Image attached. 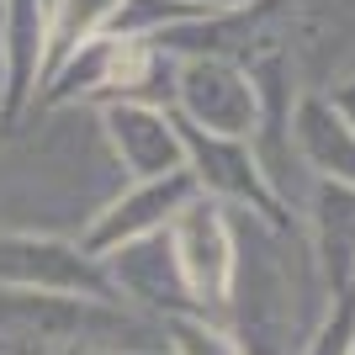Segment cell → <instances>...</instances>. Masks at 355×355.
Wrapping results in <instances>:
<instances>
[{"label":"cell","instance_id":"obj_1","mask_svg":"<svg viewBox=\"0 0 355 355\" xmlns=\"http://www.w3.org/2000/svg\"><path fill=\"white\" fill-rule=\"evenodd\" d=\"M234 282L223 297V324L244 355H302L308 334L329 313V286L313 266L308 234L297 223L228 207Z\"/></svg>","mask_w":355,"mask_h":355},{"label":"cell","instance_id":"obj_2","mask_svg":"<svg viewBox=\"0 0 355 355\" xmlns=\"http://www.w3.org/2000/svg\"><path fill=\"white\" fill-rule=\"evenodd\" d=\"M175 117L212 138H244L250 144L260 101L244 59H180L175 69Z\"/></svg>","mask_w":355,"mask_h":355},{"label":"cell","instance_id":"obj_3","mask_svg":"<svg viewBox=\"0 0 355 355\" xmlns=\"http://www.w3.org/2000/svg\"><path fill=\"white\" fill-rule=\"evenodd\" d=\"M0 286L112 302L101 260L64 234H0Z\"/></svg>","mask_w":355,"mask_h":355},{"label":"cell","instance_id":"obj_4","mask_svg":"<svg viewBox=\"0 0 355 355\" xmlns=\"http://www.w3.org/2000/svg\"><path fill=\"white\" fill-rule=\"evenodd\" d=\"M180 144H186V175L196 180V191L207 196V202L260 212L270 223H292L282 212V202H276V191L266 186L260 164H254V148L244 138H212V133H196V128L180 122Z\"/></svg>","mask_w":355,"mask_h":355},{"label":"cell","instance_id":"obj_5","mask_svg":"<svg viewBox=\"0 0 355 355\" xmlns=\"http://www.w3.org/2000/svg\"><path fill=\"white\" fill-rule=\"evenodd\" d=\"M196 196H202V191H196V180L186 175V170H175V175H164V180H128V186H122V191L90 218V228L74 239V244L101 260V254H112L117 244L164 234V228L196 202Z\"/></svg>","mask_w":355,"mask_h":355},{"label":"cell","instance_id":"obj_6","mask_svg":"<svg viewBox=\"0 0 355 355\" xmlns=\"http://www.w3.org/2000/svg\"><path fill=\"white\" fill-rule=\"evenodd\" d=\"M101 270H106L112 302H128V308L154 313V318L196 313L191 286H186L180 260H175V244H170V228L148 234V239H133V244H117L112 254H101Z\"/></svg>","mask_w":355,"mask_h":355},{"label":"cell","instance_id":"obj_7","mask_svg":"<svg viewBox=\"0 0 355 355\" xmlns=\"http://www.w3.org/2000/svg\"><path fill=\"white\" fill-rule=\"evenodd\" d=\"M170 244H175L180 276L191 286L196 313H223V297L234 282V228H228V207L196 196L191 207L170 223Z\"/></svg>","mask_w":355,"mask_h":355},{"label":"cell","instance_id":"obj_8","mask_svg":"<svg viewBox=\"0 0 355 355\" xmlns=\"http://www.w3.org/2000/svg\"><path fill=\"white\" fill-rule=\"evenodd\" d=\"M96 122H101V138L128 180H164L186 170V144H180L175 112L117 101V106H101Z\"/></svg>","mask_w":355,"mask_h":355},{"label":"cell","instance_id":"obj_9","mask_svg":"<svg viewBox=\"0 0 355 355\" xmlns=\"http://www.w3.org/2000/svg\"><path fill=\"white\" fill-rule=\"evenodd\" d=\"M0 53H6V96H0V128L27 122L43 96L48 64V6L43 0H0Z\"/></svg>","mask_w":355,"mask_h":355},{"label":"cell","instance_id":"obj_10","mask_svg":"<svg viewBox=\"0 0 355 355\" xmlns=\"http://www.w3.org/2000/svg\"><path fill=\"white\" fill-rule=\"evenodd\" d=\"M90 297H59V292H16L0 286V334L21 345L59 355V350H80L90 329Z\"/></svg>","mask_w":355,"mask_h":355},{"label":"cell","instance_id":"obj_11","mask_svg":"<svg viewBox=\"0 0 355 355\" xmlns=\"http://www.w3.org/2000/svg\"><path fill=\"white\" fill-rule=\"evenodd\" d=\"M297 164L308 170V180H334V186H355V128L329 106L324 90H308L292 101V122H286Z\"/></svg>","mask_w":355,"mask_h":355},{"label":"cell","instance_id":"obj_12","mask_svg":"<svg viewBox=\"0 0 355 355\" xmlns=\"http://www.w3.org/2000/svg\"><path fill=\"white\" fill-rule=\"evenodd\" d=\"M308 250L313 266L324 276L329 297L355 286V186H334V180H313L308 196Z\"/></svg>","mask_w":355,"mask_h":355},{"label":"cell","instance_id":"obj_13","mask_svg":"<svg viewBox=\"0 0 355 355\" xmlns=\"http://www.w3.org/2000/svg\"><path fill=\"white\" fill-rule=\"evenodd\" d=\"M117 6H122V0H53V6H48V64H43V85L53 80V69H59L69 53H80V48L96 43V37H106Z\"/></svg>","mask_w":355,"mask_h":355},{"label":"cell","instance_id":"obj_14","mask_svg":"<svg viewBox=\"0 0 355 355\" xmlns=\"http://www.w3.org/2000/svg\"><path fill=\"white\" fill-rule=\"evenodd\" d=\"M180 21H202V16L191 6H180V0H122L106 37H117V43H154L159 32L180 27Z\"/></svg>","mask_w":355,"mask_h":355},{"label":"cell","instance_id":"obj_15","mask_svg":"<svg viewBox=\"0 0 355 355\" xmlns=\"http://www.w3.org/2000/svg\"><path fill=\"white\" fill-rule=\"evenodd\" d=\"M164 350L170 355H244L239 340L228 334V324L212 318V313H175V318H164Z\"/></svg>","mask_w":355,"mask_h":355},{"label":"cell","instance_id":"obj_16","mask_svg":"<svg viewBox=\"0 0 355 355\" xmlns=\"http://www.w3.org/2000/svg\"><path fill=\"white\" fill-rule=\"evenodd\" d=\"M350 345H355V286L329 297V313L308 334L302 355H350Z\"/></svg>","mask_w":355,"mask_h":355},{"label":"cell","instance_id":"obj_17","mask_svg":"<svg viewBox=\"0 0 355 355\" xmlns=\"http://www.w3.org/2000/svg\"><path fill=\"white\" fill-rule=\"evenodd\" d=\"M180 6H191L196 16H244L254 6H266V0H180Z\"/></svg>","mask_w":355,"mask_h":355},{"label":"cell","instance_id":"obj_18","mask_svg":"<svg viewBox=\"0 0 355 355\" xmlns=\"http://www.w3.org/2000/svg\"><path fill=\"white\" fill-rule=\"evenodd\" d=\"M324 96H329V106H334V112H340V117L355 128V80H345V85H329Z\"/></svg>","mask_w":355,"mask_h":355},{"label":"cell","instance_id":"obj_19","mask_svg":"<svg viewBox=\"0 0 355 355\" xmlns=\"http://www.w3.org/2000/svg\"><path fill=\"white\" fill-rule=\"evenodd\" d=\"M0 355H48V350H37V345H21V340H6V334H0Z\"/></svg>","mask_w":355,"mask_h":355},{"label":"cell","instance_id":"obj_20","mask_svg":"<svg viewBox=\"0 0 355 355\" xmlns=\"http://www.w3.org/2000/svg\"><path fill=\"white\" fill-rule=\"evenodd\" d=\"M0 96H6V53H0Z\"/></svg>","mask_w":355,"mask_h":355},{"label":"cell","instance_id":"obj_21","mask_svg":"<svg viewBox=\"0 0 355 355\" xmlns=\"http://www.w3.org/2000/svg\"><path fill=\"white\" fill-rule=\"evenodd\" d=\"M59 355H80V350H59Z\"/></svg>","mask_w":355,"mask_h":355},{"label":"cell","instance_id":"obj_22","mask_svg":"<svg viewBox=\"0 0 355 355\" xmlns=\"http://www.w3.org/2000/svg\"><path fill=\"white\" fill-rule=\"evenodd\" d=\"M43 6H53V0H43Z\"/></svg>","mask_w":355,"mask_h":355},{"label":"cell","instance_id":"obj_23","mask_svg":"<svg viewBox=\"0 0 355 355\" xmlns=\"http://www.w3.org/2000/svg\"><path fill=\"white\" fill-rule=\"evenodd\" d=\"M350 355H355V345H350Z\"/></svg>","mask_w":355,"mask_h":355}]
</instances>
